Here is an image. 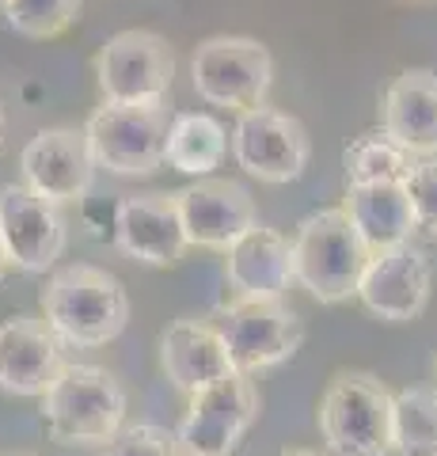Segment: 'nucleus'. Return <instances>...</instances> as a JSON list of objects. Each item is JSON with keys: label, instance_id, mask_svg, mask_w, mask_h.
I'll return each mask as SVG.
<instances>
[{"label": "nucleus", "instance_id": "1", "mask_svg": "<svg viewBox=\"0 0 437 456\" xmlns=\"http://www.w3.org/2000/svg\"><path fill=\"white\" fill-rule=\"evenodd\" d=\"M42 320L69 346H107L130 323V293L103 266H65L42 289Z\"/></svg>", "mask_w": 437, "mask_h": 456}, {"label": "nucleus", "instance_id": "2", "mask_svg": "<svg viewBox=\"0 0 437 456\" xmlns=\"http://www.w3.org/2000/svg\"><path fill=\"white\" fill-rule=\"evenodd\" d=\"M42 422L58 445H107L125 426V388L103 365H61L42 392Z\"/></svg>", "mask_w": 437, "mask_h": 456}, {"label": "nucleus", "instance_id": "3", "mask_svg": "<svg viewBox=\"0 0 437 456\" xmlns=\"http://www.w3.org/2000/svg\"><path fill=\"white\" fill-rule=\"evenodd\" d=\"M293 248V281H301L320 305H343L358 297L361 270L369 263V248L361 244L358 228L338 209H320L304 217Z\"/></svg>", "mask_w": 437, "mask_h": 456}, {"label": "nucleus", "instance_id": "4", "mask_svg": "<svg viewBox=\"0 0 437 456\" xmlns=\"http://www.w3.org/2000/svg\"><path fill=\"white\" fill-rule=\"evenodd\" d=\"M320 434L331 456H388L392 452V392L361 369L335 373L320 399Z\"/></svg>", "mask_w": 437, "mask_h": 456}, {"label": "nucleus", "instance_id": "5", "mask_svg": "<svg viewBox=\"0 0 437 456\" xmlns=\"http://www.w3.org/2000/svg\"><path fill=\"white\" fill-rule=\"evenodd\" d=\"M172 126V110L164 103H107L92 110L88 137L92 164L110 175H152L164 164V141Z\"/></svg>", "mask_w": 437, "mask_h": 456}, {"label": "nucleus", "instance_id": "6", "mask_svg": "<svg viewBox=\"0 0 437 456\" xmlns=\"http://www.w3.org/2000/svg\"><path fill=\"white\" fill-rule=\"evenodd\" d=\"M214 331L224 342V354L236 373H259L289 362L304 342V323L286 301H247L236 297L232 305L214 312Z\"/></svg>", "mask_w": 437, "mask_h": 456}, {"label": "nucleus", "instance_id": "7", "mask_svg": "<svg viewBox=\"0 0 437 456\" xmlns=\"http://www.w3.org/2000/svg\"><path fill=\"white\" fill-rule=\"evenodd\" d=\"M190 73H194V92L206 103L244 114L251 107H263V99L274 84V57L255 38L221 35V38H206L194 50Z\"/></svg>", "mask_w": 437, "mask_h": 456}, {"label": "nucleus", "instance_id": "8", "mask_svg": "<svg viewBox=\"0 0 437 456\" xmlns=\"http://www.w3.org/2000/svg\"><path fill=\"white\" fill-rule=\"evenodd\" d=\"M95 80L107 103H164L175 80L172 42L157 31H118L95 53Z\"/></svg>", "mask_w": 437, "mask_h": 456}, {"label": "nucleus", "instance_id": "9", "mask_svg": "<svg viewBox=\"0 0 437 456\" xmlns=\"http://www.w3.org/2000/svg\"><path fill=\"white\" fill-rule=\"evenodd\" d=\"M259 419V388L247 373H229L224 380L190 395V411L179 426V452L229 456Z\"/></svg>", "mask_w": 437, "mask_h": 456}, {"label": "nucleus", "instance_id": "10", "mask_svg": "<svg viewBox=\"0 0 437 456\" xmlns=\"http://www.w3.org/2000/svg\"><path fill=\"white\" fill-rule=\"evenodd\" d=\"M232 156L259 183H293L304 175L312 141L293 114L263 103L239 114L232 130Z\"/></svg>", "mask_w": 437, "mask_h": 456}, {"label": "nucleus", "instance_id": "11", "mask_svg": "<svg viewBox=\"0 0 437 456\" xmlns=\"http://www.w3.org/2000/svg\"><path fill=\"white\" fill-rule=\"evenodd\" d=\"M69 228L61 217V206L38 198L23 183L0 191V251L8 266L23 274H46L65 255Z\"/></svg>", "mask_w": 437, "mask_h": 456}, {"label": "nucleus", "instance_id": "12", "mask_svg": "<svg viewBox=\"0 0 437 456\" xmlns=\"http://www.w3.org/2000/svg\"><path fill=\"white\" fill-rule=\"evenodd\" d=\"M179 224L187 236V248H209V251H229L255 217V198L247 194L244 183L236 179H214L202 175L198 183L175 191Z\"/></svg>", "mask_w": 437, "mask_h": 456}, {"label": "nucleus", "instance_id": "13", "mask_svg": "<svg viewBox=\"0 0 437 456\" xmlns=\"http://www.w3.org/2000/svg\"><path fill=\"white\" fill-rule=\"evenodd\" d=\"M20 171H23V187L46 198V202L53 206L80 202L95 179L88 137H84V130H73V126L38 130L20 152Z\"/></svg>", "mask_w": 437, "mask_h": 456}, {"label": "nucleus", "instance_id": "14", "mask_svg": "<svg viewBox=\"0 0 437 456\" xmlns=\"http://www.w3.org/2000/svg\"><path fill=\"white\" fill-rule=\"evenodd\" d=\"M358 301L376 320L407 323L418 320L430 305V259L415 244H400L369 255L358 281Z\"/></svg>", "mask_w": 437, "mask_h": 456}, {"label": "nucleus", "instance_id": "15", "mask_svg": "<svg viewBox=\"0 0 437 456\" xmlns=\"http://www.w3.org/2000/svg\"><path fill=\"white\" fill-rule=\"evenodd\" d=\"M115 248L145 266H175L187 251L175 194H130L115 209Z\"/></svg>", "mask_w": 437, "mask_h": 456}, {"label": "nucleus", "instance_id": "16", "mask_svg": "<svg viewBox=\"0 0 437 456\" xmlns=\"http://www.w3.org/2000/svg\"><path fill=\"white\" fill-rule=\"evenodd\" d=\"M380 130L396 145L430 160L437 156V73L433 69H407L388 84L384 103H380Z\"/></svg>", "mask_w": 437, "mask_h": 456}, {"label": "nucleus", "instance_id": "17", "mask_svg": "<svg viewBox=\"0 0 437 456\" xmlns=\"http://www.w3.org/2000/svg\"><path fill=\"white\" fill-rule=\"evenodd\" d=\"M61 365V342L46 320L12 316L0 323V392L42 395Z\"/></svg>", "mask_w": 437, "mask_h": 456}, {"label": "nucleus", "instance_id": "18", "mask_svg": "<svg viewBox=\"0 0 437 456\" xmlns=\"http://www.w3.org/2000/svg\"><path fill=\"white\" fill-rule=\"evenodd\" d=\"M224 274L236 297L247 301H278L293 281V248L278 228L251 224L229 248Z\"/></svg>", "mask_w": 437, "mask_h": 456}, {"label": "nucleus", "instance_id": "19", "mask_svg": "<svg viewBox=\"0 0 437 456\" xmlns=\"http://www.w3.org/2000/svg\"><path fill=\"white\" fill-rule=\"evenodd\" d=\"M160 365L167 380L187 395L236 373L214 323H202V320H175L167 327L160 338Z\"/></svg>", "mask_w": 437, "mask_h": 456}, {"label": "nucleus", "instance_id": "20", "mask_svg": "<svg viewBox=\"0 0 437 456\" xmlns=\"http://www.w3.org/2000/svg\"><path fill=\"white\" fill-rule=\"evenodd\" d=\"M343 213L350 224L358 228L361 244L369 248V255L411 244L415 228V209L407 198L403 183H369V187H346Z\"/></svg>", "mask_w": 437, "mask_h": 456}, {"label": "nucleus", "instance_id": "21", "mask_svg": "<svg viewBox=\"0 0 437 456\" xmlns=\"http://www.w3.org/2000/svg\"><path fill=\"white\" fill-rule=\"evenodd\" d=\"M224 152H229V137H224V126L214 114H202V110L172 114L167 141H164L167 167L202 179V175H214V167H221Z\"/></svg>", "mask_w": 437, "mask_h": 456}, {"label": "nucleus", "instance_id": "22", "mask_svg": "<svg viewBox=\"0 0 437 456\" xmlns=\"http://www.w3.org/2000/svg\"><path fill=\"white\" fill-rule=\"evenodd\" d=\"M392 449L400 456H437V388L392 395Z\"/></svg>", "mask_w": 437, "mask_h": 456}, {"label": "nucleus", "instance_id": "23", "mask_svg": "<svg viewBox=\"0 0 437 456\" xmlns=\"http://www.w3.org/2000/svg\"><path fill=\"white\" fill-rule=\"evenodd\" d=\"M415 156H407L384 130L361 134L346 145L343 167H346V187H369V183H403L411 171Z\"/></svg>", "mask_w": 437, "mask_h": 456}, {"label": "nucleus", "instance_id": "24", "mask_svg": "<svg viewBox=\"0 0 437 456\" xmlns=\"http://www.w3.org/2000/svg\"><path fill=\"white\" fill-rule=\"evenodd\" d=\"M84 0H0V16L23 38H58L80 20Z\"/></svg>", "mask_w": 437, "mask_h": 456}, {"label": "nucleus", "instance_id": "25", "mask_svg": "<svg viewBox=\"0 0 437 456\" xmlns=\"http://www.w3.org/2000/svg\"><path fill=\"white\" fill-rule=\"evenodd\" d=\"M103 456H179V441L157 422H130L103 445Z\"/></svg>", "mask_w": 437, "mask_h": 456}, {"label": "nucleus", "instance_id": "26", "mask_svg": "<svg viewBox=\"0 0 437 456\" xmlns=\"http://www.w3.org/2000/svg\"><path fill=\"white\" fill-rule=\"evenodd\" d=\"M403 191L411 198L415 228L437 236V156L411 164V171H407V179H403Z\"/></svg>", "mask_w": 437, "mask_h": 456}, {"label": "nucleus", "instance_id": "27", "mask_svg": "<svg viewBox=\"0 0 437 456\" xmlns=\"http://www.w3.org/2000/svg\"><path fill=\"white\" fill-rule=\"evenodd\" d=\"M278 456H331V452H312V449H286V452H278Z\"/></svg>", "mask_w": 437, "mask_h": 456}, {"label": "nucleus", "instance_id": "28", "mask_svg": "<svg viewBox=\"0 0 437 456\" xmlns=\"http://www.w3.org/2000/svg\"><path fill=\"white\" fill-rule=\"evenodd\" d=\"M8 270H12V266H8V259H4V251H0V285H4V278H8Z\"/></svg>", "mask_w": 437, "mask_h": 456}, {"label": "nucleus", "instance_id": "29", "mask_svg": "<svg viewBox=\"0 0 437 456\" xmlns=\"http://www.w3.org/2000/svg\"><path fill=\"white\" fill-rule=\"evenodd\" d=\"M0 145H4V107H0Z\"/></svg>", "mask_w": 437, "mask_h": 456}, {"label": "nucleus", "instance_id": "30", "mask_svg": "<svg viewBox=\"0 0 437 456\" xmlns=\"http://www.w3.org/2000/svg\"><path fill=\"white\" fill-rule=\"evenodd\" d=\"M8 456H35V452H8Z\"/></svg>", "mask_w": 437, "mask_h": 456}, {"label": "nucleus", "instance_id": "31", "mask_svg": "<svg viewBox=\"0 0 437 456\" xmlns=\"http://www.w3.org/2000/svg\"><path fill=\"white\" fill-rule=\"evenodd\" d=\"M411 4H430V0H411Z\"/></svg>", "mask_w": 437, "mask_h": 456}, {"label": "nucleus", "instance_id": "32", "mask_svg": "<svg viewBox=\"0 0 437 456\" xmlns=\"http://www.w3.org/2000/svg\"><path fill=\"white\" fill-rule=\"evenodd\" d=\"M179 456H194V452H179Z\"/></svg>", "mask_w": 437, "mask_h": 456}, {"label": "nucleus", "instance_id": "33", "mask_svg": "<svg viewBox=\"0 0 437 456\" xmlns=\"http://www.w3.org/2000/svg\"><path fill=\"white\" fill-rule=\"evenodd\" d=\"M433 369H437V362H433Z\"/></svg>", "mask_w": 437, "mask_h": 456}]
</instances>
